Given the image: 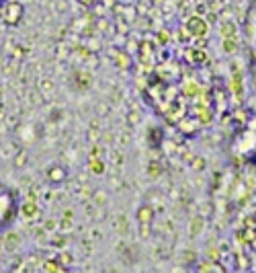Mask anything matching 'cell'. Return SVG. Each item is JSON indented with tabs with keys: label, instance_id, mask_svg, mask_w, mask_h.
<instances>
[{
	"label": "cell",
	"instance_id": "cell-1",
	"mask_svg": "<svg viewBox=\"0 0 256 273\" xmlns=\"http://www.w3.org/2000/svg\"><path fill=\"white\" fill-rule=\"evenodd\" d=\"M17 214V199H15V193L5 187V185H0V228H5L13 222Z\"/></svg>",
	"mask_w": 256,
	"mask_h": 273
},
{
	"label": "cell",
	"instance_id": "cell-2",
	"mask_svg": "<svg viewBox=\"0 0 256 273\" xmlns=\"http://www.w3.org/2000/svg\"><path fill=\"white\" fill-rule=\"evenodd\" d=\"M3 3H5V0H0V5H3Z\"/></svg>",
	"mask_w": 256,
	"mask_h": 273
}]
</instances>
